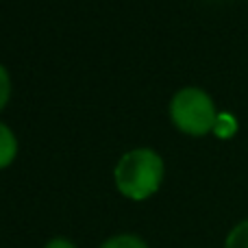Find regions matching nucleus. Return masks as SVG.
I'll return each mask as SVG.
<instances>
[{
    "label": "nucleus",
    "instance_id": "423d86ee",
    "mask_svg": "<svg viewBox=\"0 0 248 248\" xmlns=\"http://www.w3.org/2000/svg\"><path fill=\"white\" fill-rule=\"evenodd\" d=\"M235 128H237V124H235V120H233V116H229V113H220L214 131H216L218 137H231L233 133H235Z\"/></svg>",
    "mask_w": 248,
    "mask_h": 248
},
{
    "label": "nucleus",
    "instance_id": "7ed1b4c3",
    "mask_svg": "<svg viewBox=\"0 0 248 248\" xmlns=\"http://www.w3.org/2000/svg\"><path fill=\"white\" fill-rule=\"evenodd\" d=\"M16 153H17L16 135H13V131L7 124L0 122V170L7 168L9 163L16 159Z\"/></svg>",
    "mask_w": 248,
    "mask_h": 248
},
{
    "label": "nucleus",
    "instance_id": "39448f33",
    "mask_svg": "<svg viewBox=\"0 0 248 248\" xmlns=\"http://www.w3.org/2000/svg\"><path fill=\"white\" fill-rule=\"evenodd\" d=\"M224 248H248V220L231 229L227 242H224Z\"/></svg>",
    "mask_w": 248,
    "mask_h": 248
},
{
    "label": "nucleus",
    "instance_id": "6e6552de",
    "mask_svg": "<svg viewBox=\"0 0 248 248\" xmlns=\"http://www.w3.org/2000/svg\"><path fill=\"white\" fill-rule=\"evenodd\" d=\"M44 248H77L70 240H65V237H55V240H50Z\"/></svg>",
    "mask_w": 248,
    "mask_h": 248
},
{
    "label": "nucleus",
    "instance_id": "20e7f679",
    "mask_svg": "<svg viewBox=\"0 0 248 248\" xmlns=\"http://www.w3.org/2000/svg\"><path fill=\"white\" fill-rule=\"evenodd\" d=\"M100 248H148L141 237L137 235H131V233H120V235H113L109 237Z\"/></svg>",
    "mask_w": 248,
    "mask_h": 248
},
{
    "label": "nucleus",
    "instance_id": "f03ea898",
    "mask_svg": "<svg viewBox=\"0 0 248 248\" xmlns=\"http://www.w3.org/2000/svg\"><path fill=\"white\" fill-rule=\"evenodd\" d=\"M170 118L179 131L194 137L207 135L218 122L214 100L198 87H185L172 98Z\"/></svg>",
    "mask_w": 248,
    "mask_h": 248
},
{
    "label": "nucleus",
    "instance_id": "f257e3e1",
    "mask_svg": "<svg viewBox=\"0 0 248 248\" xmlns=\"http://www.w3.org/2000/svg\"><path fill=\"white\" fill-rule=\"evenodd\" d=\"M116 187L131 201H146L159 189L163 181V161L155 150L135 148L118 161L113 170Z\"/></svg>",
    "mask_w": 248,
    "mask_h": 248
},
{
    "label": "nucleus",
    "instance_id": "0eeeda50",
    "mask_svg": "<svg viewBox=\"0 0 248 248\" xmlns=\"http://www.w3.org/2000/svg\"><path fill=\"white\" fill-rule=\"evenodd\" d=\"M9 96H11V78H9V72L4 70V65L0 63V109L9 103Z\"/></svg>",
    "mask_w": 248,
    "mask_h": 248
}]
</instances>
